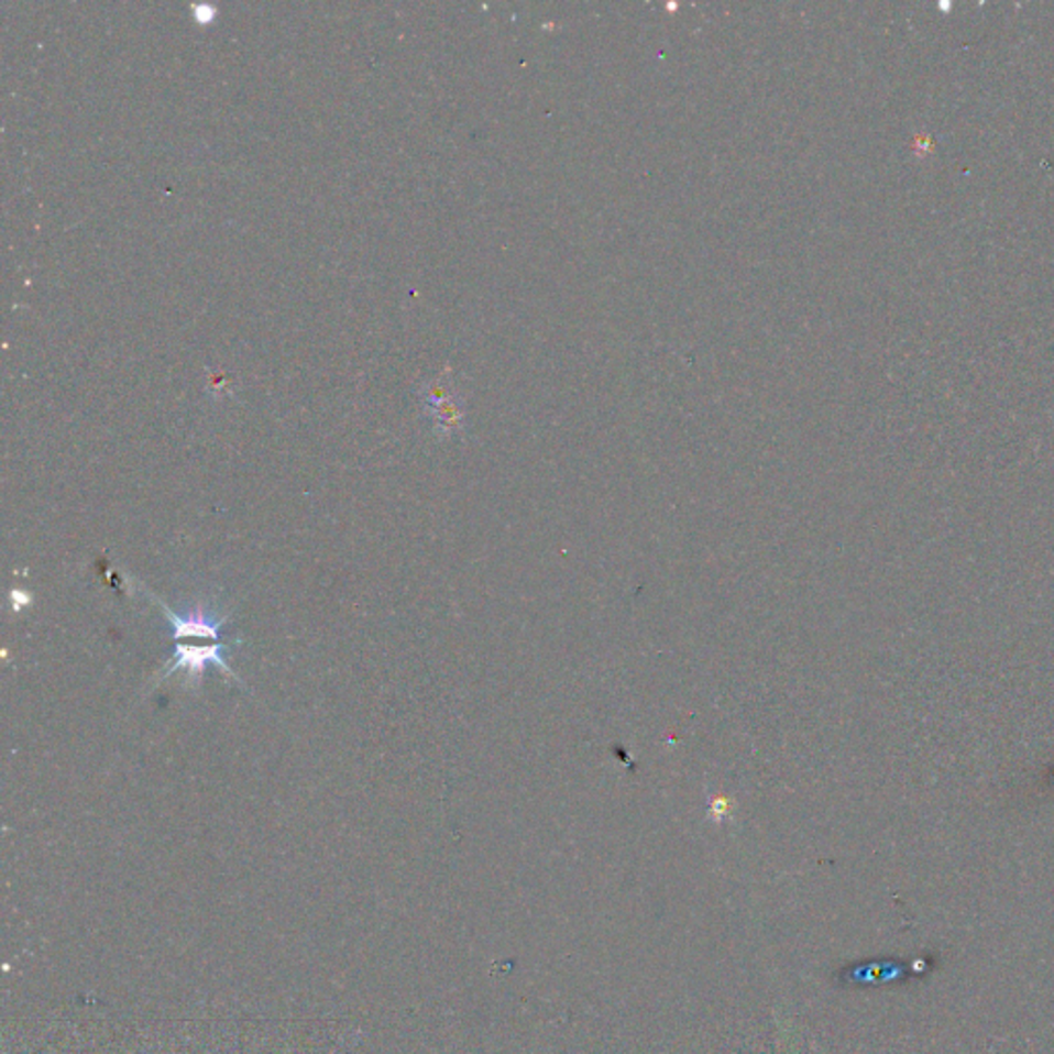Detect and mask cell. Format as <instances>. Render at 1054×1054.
Returning <instances> with one entry per match:
<instances>
[{
	"label": "cell",
	"mask_w": 1054,
	"mask_h": 1054,
	"mask_svg": "<svg viewBox=\"0 0 1054 1054\" xmlns=\"http://www.w3.org/2000/svg\"><path fill=\"white\" fill-rule=\"evenodd\" d=\"M732 808H734L732 799L717 793V795H711L709 801H706V815H709V820L721 824V822H725V820L732 817Z\"/></svg>",
	"instance_id": "3957f363"
},
{
	"label": "cell",
	"mask_w": 1054,
	"mask_h": 1054,
	"mask_svg": "<svg viewBox=\"0 0 1054 1054\" xmlns=\"http://www.w3.org/2000/svg\"><path fill=\"white\" fill-rule=\"evenodd\" d=\"M155 604L163 610V614L174 626L176 645H174V657L167 663V670L163 671L165 678H169L176 671H186L188 684H198L210 663H215L219 670L235 678V673L223 659V649L227 645L221 640V628H223L224 618L210 614L205 607H194L186 614H176L172 607L165 606L160 597H155Z\"/></svg>",
	"instance_id": "6da1fadb"
},
{
	"label": "cell",
	"mask_w": 1054,
	"mask_h": 1054,
	"mask_svg": "<svg viewBox=\"0 0 1054 1054\" xmlns=\"http://www.w3.org/2000/svg\"><path fill=\"white\" fill-rule=\"evenodd\" d=\"M420 399L427 415L431 416L435 432H439L441 437H449L462 429V399L449 384L446 373L425 384V387L420 389Z\"/></svg>",
	"instance_id": "7a4b0ae2"
}]
</instances>
